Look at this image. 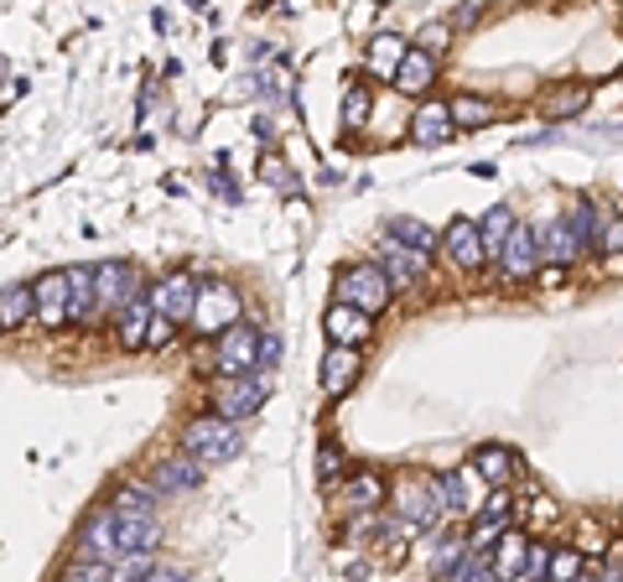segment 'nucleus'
Here are the masks:
<instances>
[{"label": "nucleus", "mask_w": 623, "mask_h": 582, "mask_svg": "<svg viewBox=\"0 0 623 582\" xmlns=\"http://www.w3.org/2000/svg\"><path fill=\"white\" fill-rule=\"evenodd\" d=\"M452 121L463 125V130H478V125L494 121V104L473 100V94H457V100H452Z\"/></svg>", "instance_id": "obj_32"}, {"label": "nucleus", "mask_w": 623, "mask_h": 582, "mask_svg": "<svg viewBox=\"0 0 623 582\" xmlns=\"http://www.w3.org/2000/svg\"><path fill=\"white\" fill-rule=\"evenodd\" d=\"M478 235H484L488 261H494V255H499V250L509 244V235H514V214H509L505 203H494V208H488L484 219H478Z\"/></svg>", "instance_id": "obj_29"}, {"label": "nucleus", "mask_w": 623, "mask_h": 582, "mask_svg": "<svg viewBox=\"0 0 623 582\" xmlns=\"http://www.w3.org/2000/svg\"><path fill=\"white\" fill-rule=\"evenodd\" d=\"M78 562H125V551H120V521L115 510H94V515H83V525H78Z\"/></svg>", "instance_id": "obj_4"}, {"label": "nucleus", "mask_w": 623, "mask_h": 582, "mask_svg": "<svg viewBox=\"0 0 623 582\" xmlns=\"http://www.w3.org/2000/svg\"><path fill=\"white\" fill-rule=\"evenodd\" d=\"M478 21V0H463V11L452 16V26H473Z\"/></svg>", "instance_id": "obj_44"}, {"label": "nucleus", "mask_w": 623, "mask_h": 582, "mask_svg": "<svg viewBox=\"0 0 623 582\" xmlns=\"http://www.w3.org/2000/svg\"><path fill=\"white\" fill-rule=\"evenodd\" d=\"M525 562H530V541L509 530L505 541L494 546V572H499L505 582H520V578H525Z\"/></svg>", "instance_id": "obj_26"}, {"label": "nucleus", "mask_w": 623, "mask_h": 582, "mask_svg": "<svg viewBox=\"0 0 623 582\" xmlns=\"http://www.w3.org/2000/svg\"><path fill=\"white\" fill-rule=\"evenodd\" d=\"M156 500H161V494H156L151 483H120L110 510H115V515H156Z\"/></svg>", "instance_id": "obj_30"}, {"label": "nucleus", "mask_w": 623, "mask_h": 582, "mask_svg": "<svg viewBox=\"0 0 623 582\" xmlns=\"http://www.w3.org/2000/svg\"><path fill=\"white\" fill-rule=\"evenodd\" d=\"M26 318H37V286L5 282V301H0V322H5V333H16Z\"/></svg>", "instance_id": "obj_24"}, {"label": "nucleus", "mask_w": 623, "mask_h": 582, "mask_svg": "<svg viewBox=\"0 0 623 582\" xmlns=\"http://www.w3.org/2000/svg\"><path fill=\"white\" fill-rule=\"evenodd\" d=\"M197 297H203V286H197L188 271H172L167 282H156L151 307H156V318H167V322H193Z\"/></svg>", "instance_id": "obj_9"}, {"label": "nucleus", "mask_w": 623, "mask_h": 582, "mask_svg": "<svg viewBox=\"0 0 623 582\" xmlns=\"http://www.w3.org/2000/svg\"><path fill=\"white\" fill-rule=\"evenodd\" d=\"M442 250H448V261L457 265V271L488 265V244H484V235H478V219H452L448 235H442Z\"/></svg>", "instance_id": "obj_12"}, {"label": "nucleus", "mask_w": 623, "mask_h": 582, "mask_svg": "<svg viewBox=\"0 0 623 582\" xmlns=\"http://www.w3.org/2000/svg\"><path fill=\"white\" fill-rule=\"evenodd\" d=\"M437 494H442V510L452 515H484V473L467 463V468H448V473H437Z\"/></svg>", "instance_id": "obj_6"}, {"label": "nucleus", "mask_w": 623, "mask_h": 582, "mask_svg": "<svg viewBox=\"0 0 623 582\" xmlns=\"http://www.w3.org/2000/svg\"><path fill=\"white\" fill-rule=\"evenodd\" d=\"M353 380H359V349L332 343L328 354H322V390H328V396H343Z\"/></svg>", "instance_id": "obj_20"}, {"label": "nucleus", "mask_w": 623, "mask_h": 582, "mask_svg": "<svg viewBox=\"0 0 623 582\" xmlns=\"http://www.w3.org/2000/svg\"><path fill=\"white\" fill-rule=\"evenodd\" d=\"M395 515L410 525V530H427L442 515V494H437V479H406L395 489Z\"/></svg>", "instance_id": "obj_7"}, {"label": "nucleus", "mask_w": 623, "mask_h": 582, "mask_svg": "<svg viewBox=\"0 0 623 582\" xmlns=\"http://www.w3.org/2000/svg\"><path fill=\"white\" fill-rule=\"evenodd\" d=\"M587 100H592V89H566V94L551 100V115H556V121H571V115H582L587 110Z\"/></svg>", "instance_id": "obj_36"}, {"label": "nucleus", "mask_w": 623, "mask_h": 582, "mask_svg": "<svg viewBox=\"0 0 623 582\" xmlns=\"http://www.w3.org/2000/svg\"><path fill=\"white\" fill-rule=\"evenodd\" d=\"M63 582H115V567L110 562H73L63 572Z\"/></svg>", "instance_id": "obj_37"}, {"label": "nucleus", "mask_w": 623, "mask_h": 582, "mask_svg": "<svg viewBox=\"0 0 623 582\" xmlns=\"http://www.w3.org/2000/svg\"><path fill=\"white\" fill-rule=\"evenodd\" d=\"M385 235H389L395 244H406V250H416V255H431V250H437V235H431L427 224L406 219V214H395V219L385 224Z\"/></svg>", "instance_id": "obj_27"}, {"label": "nucleus", "mask_w": 623, "mask_h": 582, "mask_svg": "<svg viewBox=\"0 0 623 582\" xmlns=\"http://www.w3.org/2000/svg\"><path fill=\"white\" fill-rule=\"evenodd\" d=\"M115 521H120V551H125V557H140V551H151V546L161 541L156 515H115Z\"/></svg>", "instance_id": "obj_22"}, {"label": "nucleus", "mask_w": 623, "mask_h": 582, "mask_svg": "<svg viewBox=\"0 0 623 582\" xmlns=\"http://www.w3.org/2000/svg\"><path fill=\"white\" fill-rule=\"evenodd\" d=\"M73 318V286H68V271H47L37 282V322L42 328H63Z\"/></svg>", "instance_id": "obj_15"}, {"label": "nucleus", "mask_w": 623, "mask_h": 582, "mask_svg": "<svg viewBox=\"0 0 623 582\" xmlns=\"http://www.w3.org/2000/svg\"><path fill=\"white\" fill-rule=\"evenodd\" d=\"M68 286H73V318H89L99 307V271L89 265H68Z\"/></svg>", "instance_id": "obj_31"}, {"label": "nucleus", "mask_w": 623, "mask_h": 582, "mask_svg": "<svg viewBox=\"0 0 623 582\" xmlns=\"http://www.w3.org/2000/svg\"><path fill=\"white\" fill-rule=\"evenodd\" d=\"M182 453H193L203 468L229 463L234 453H239V432H234V422H224L218 411H208V416H193V422L182 426Z\"/></svg>", "instance_id": "obj_1"}, {"label": "nucleus", "mask_w": 623, "mask_h": 582, "mask_svg": "<svg viewBox=\"0 0 623 582\" xmlns=\"http://www.w3.org/2000/svg\"><path fill=\"white\" fill-rule=\"evenodd\" d=\"M431 79H437V58H431V53H421V47H410L406 68L395 73V89H400V94H410V100H421V94L431 89Z\"/></svg>", "instance_id": "obj_23"}, {"label": "nucleus", "mask_w": 623, "mask_h": 582, "mask_svg": "<svg viewBox=\"0 0 623 582\" xmlns=\"http://www.w3.org/2000/svg\"><path fill=\"white\" fill-rule=\"evenodd\" d=\"M317 473H322V483H332L343 473V453H338L332 442H322V453H317Z\"/></svg>", "instance_id": "obj_38"}, {"label": "nucleus", "mask_w": 623, "mask_h": 582, "mask_svg": "<svg viewBox=\"0 0 623 582\" xmlns=\"http://www.w3.org/2000/svg\"><path fill=\"white\" fill-rule=\"evenodd\" d=\"M265 396H271V380H265V375H239V380H218V390H214V411L224 416V422H245V416H254V411L265 406Z\"/></svg>", "instance_id": "obj_5"}, {"label": "nucleus", "mask_w": 623, "mask_h": 582, "mask_svg": "<svg viewBox=\"0 0 623 582\" xmlns=\"http://www.w3.org/2000/svg\"><path fill=\"white\" fill-rule=\"evenodd\" d=\"M172 328H177V322L156 318V322H151V339H146V343H151V349H167V343H172Z\"/></svg>", "instance_id": "obj_40"}, {"label": "nucleus", "mask_w": 623, "mask_h": 582, "mask_svg": "<svg viewBox=\"0 0 623 582\" xmlns=\"http://www.w3.org/2000/svg\"><path fill=\"white\" fill-rule=\"evenodd\" d=\"M260 343L265 333L250 328V322H234L229 333H218L214 339V364L224 380H239V375H254V364H260Z\"/></svg>", "instance_id": "obj_3"}, {"label": "nucleus", "mask_w": 623, "mask_h": 582, "mask_svg": "<svg viewBox=\"0 0 623 582\" xmlns=\"http://www.w3.org/2000/svg\"><path fill=\"white\" fill-rule=\"evenodd\" d=\"M473 468L484 473V483L505 489V483L514 479V453H509V447H499V442H488V447H478V453H473Z\"/></svg>", "instance_id": "obj_25"}, {"label": "nucleus", "mask_w": 623, "mask_h": 582, "mask_svg": "<svg viewBox=\"0 0 623 582\" xmlns=\"http://www.w3.org/2000/svg\"><path fill=\"white\" fill-rule=\"evenodd\" d=\"M136 297H146V292H140L136 265H125V261H104V265H99V312L120 318V312H125Z\"/></svg>", "instance_id": "obj_10"}, {"label": "nucleus", "mask_w": 623, "mask_h": 582, "mask_svg": "<svg viewBox=\"0 0 623 582\" xmlns=\"http://www.w3.org/2000/svg\"><path fill=\"white\" fill-rule=\"evenodd\" d=\"M541 235H535V224H514V235L509 244L499 250V271H505V282H530V276H541Z\"/></svg>", "instance_id": "obj_8"}, {"label": "nucleus", "mask_w": 623, "mask_h": 582, "mask_svg": "<svg viewBox=\"0 0 623 582\" xmlns=\"http://www.w3.org/2000/svg\"><path fill=\"white\" fill-rule=\"evenodd\" d=\"M380 271L389 276L395 297L427 286V255H416V250H406V244H385V250H380Z\"/></svg>", "instance_id": "obj_13"}, {"label": "nucleus", "mask_w": 623, "mask_h": 582, "mask_svg": "<svg viewBox=\"0 0 623 582\" xmlns=\"http://www.w3.org/2000/svg\"><path fill=\"white\" fill-rule=\"evenodd\" d=\"M535 235H541V261L545 265H571V261H582V255H587L582 240H577V229H571V214L545 219Z\"/></svg>", "instance_id": "obj_14"}, {"label": "nucleus", "mask_w": 623, "mask_h": 582, "mask_svg": "<svg viewBox=\"0 0 623 582\" xmlns=\"http://www.w3.org/2000/svg\"><path fill=\"white\" fill-rule=\"evenodd\" d=\"M582 582H592V578H582Z\"/></svg>", "instance_id": "obj_47"}, {"label": "nucleus", "mask_w": 623, "mask_h": 582, "mask_svg": "<svg viewBox=\"0 0 623 582\" xmlns=\"http://www.w3.org/2000/svg\"><path fill=\"white\" fill-rule=\"evenodd\" d=\"M322 328H328V339L343 343V349H359L364 339H374V318L370 312H359V307H349V301H332Z\"/></svg>", "instance_id": "obj_17"}, {"label": "nucleus", "mask_w": 623, "mask_h": 582, "mask_svg": "<svg viewBox=\"0 0 623 582\" xmlns=\"http://www.w3.org/2000/svg\"><path fill=\"white\" fill-rule=\"evenodd\" d=\"M467 582H505V578H499V572H494V567H478V572H473V578H467Z\"/></svg>", "instance_id": "obj_45"}, {"label": "nucleus", "mask_w": 623, "mask_h": 582, "mask_svg": "<svg viewBox=\"0 0 623 582\" xmlns=\"http://www.w3.org/2000/svg\"><path fill=\"white\" fill-rule=\"evenodd\" d=\"M416 141L421 146H437L448 141V136H457V121H452V100H427L421 110H416Z\"/></svg>", "instance_id": "obj_18"}, {"label": "nucleus", "mask_w": 623, "mask_h": 582, "mask_svg": "<svg viewBox=\"0 0 623 582\" xmlns=\"http://www.w3.org/2000/svg\"><path fill=\"white\" fill-rule=\"evenodd\" d=\"M448 42H452V21H427V26H421V37H416V47L431 53V58H442V53H448Z\"/></svg>", "instance_id": "obj_34"}, {"label": "nucleus", "mask_w": 623, "mask_h": 582, "mask_svg": "<svg viewBox=\"0 0 623 582\" xmlns=\"http://www.w3.org/2000/svg\"><path fill=\"white\" fill-rule=\"evenodd\" d=\"M370 121V89L364 83H349V100H343V125L359 130V125Z\"/></svg>", "instance_id": "obj_35"}, {"label": "nucleus", "mask_w": 623, "mask_h": 582, "mask_svg": "<svg viewBox=\"0 0 623 582\" xmlns=\"http://www.w3.org/2000/svg\"><path fill=\"white\" fill-rule=\"evenodd\" d=\"M349 504L353 510H380L385 504V479L374 473V468H359V473H349Z\"/></svg>", "instance_id": "obj_28"}, {"label": "nucleus", "mask_w": 623, "mask_h": 582, "mask_svg": "<svg viewBox=\"0 0 623 582\" xmlns=\"http://www.w3.org/2000/svg\"><path fill=\"white\" fill-rule=\"evenodd\" d=\"M151 322H156V307H151V297H136L125 312L115 318V333H120V343L125 349H140V343L151 339Z\"/></svg>", "instance_id": "obj_21"}, {"label": "nucleus", "mask_w": 623, "mask_h": 582, "mask_svg": "<svg viewBox=\"0 0 623 582\" xmlns=\"http://www.w3.org/2000/svg\"><path fill=\"white\" fill-rule=\"evenodd\" d=\"M140 582H193L188 572H177V567H156L151 578H140Z\"/></svg>", "instance_id": "obj_41"}, {"label": "nucleus", "mask_w": 623, "mask_h": 582, "mask_svg": "<svg viewBox=\"0 0 623 582\" xmlns=\"http://www.w3.org/2000/svg\"><path fill=\"white\" fill-rule=\"evenodd\" d=\"M562 271H566V265H545V271H541V286H556V282H562Z\"/></svg>", "instance_id": "obj_46"}, {"label": "nucleus", "mask_w": 623, "mask_h": 582, "mask_svg": "<svg viewBox=\"0 0 623 582\" xmlns=\"http://www.w3.org/2000/svg\"><path fill=\"white\" fill-rule=\"evenodd\" d=\"M275 360H281V339L265 333V343H260V364H275Z\"/></svg>", "instance_id": "obj_42"}, {"label": "nucleus", "mask_w": 623, "mask_h": 582, "mask_svg": "<svg viewBox=\"0 0 623 582\" xmlns=\"http://www.w3.org/2000/svg\"><path fill=\"white\" fill-rule=\"evenodd\" d=\"M406 58H410V42L380 32V37L370 42V58H364V68H370L374 79H389V83H395V73L406 68Z\"/></svg>", "instance_id": "obj_19"}, {"label": "nucleus", "mask_w": 623, "mask_h": 582, "mask_svg": "<svg viewBox=\"0 0 623 582\" xmlns=\"http://www.w3.org/2000/svg\"><path fill=\"white\" fill-rule=\"evenodd\" d=\"M203 463L193 458V453H172V458H161L151 468V489L156 494H188V489H197L203 483Z\"/></svg>", "instance_id": "obj_16"}, {"label": "nucleus", "mask_w": 623, "mask_h": 582, "mask_svg": "<svg viewBox=\"0 0 623 582\" xmlns=\"http://www.w3.org/2000/svg\"><path fill=\"white\" fill-rule=\"evenodd\" d=\"M551 582H582V551L577 546H562V551H551Z\"/></svg>", "instance_id": "obj_33"}, {"label": "nucleus", "mask_w": 623, "mask_h": 582, "mask_svg": "<svg viewBox=\"0 0 623 582\" xmlns=\"http://www.w3.org/2000/svg\"><path fill=\"white\" fill-rule=\"evenodd\" d=\"M281 182V187H296V182L292 178H286V161H265V182Z\"/></svg>", "instance_id": "obj_43"}, {"label": "nucleus", "mask_w": 623, "mask_h": 582, "mask_svg": "<svg viewBox=\"0 0 623 582\" xmlns=\"http://www.w3.org/2000/svg\"><path fill=\"white\" fill-rule=\"evenodd\" d=\"M234 322H239V297H234V286H203V297H197V312H193V328L197 333H229Z\"/></svg>", "instance_id": "obj_11"}, {"label": "nucleus", "mask_w": 623, "mask_h": 582, "mask_svg": "<svg viewBox=\"0 0 623 582\" xmlns=\"http://www.w3.org/2000/svg\"><path fill=\"white\" fill-rule=\"evenodd\" d=\"M603 255H623V219H608V229H603Z\"/></svg>", "instance_id": "obj_39"}, {"label": "nucleus", "mask_w": 623, "mask_h": 582, "mask_svg": "<svg viewBox=\"0 0 623 582\" xmlns=\"http://www.w3.org/2000/svg\"><path fill=\"white\" fill-rule=\"evenodd\" d=\"M389 297H395V286H389V276L380 271V261H359V265H349V271L338 276V301H349V307L370 312V318L385 312Z\"/></svg>", "instance_id": "obj_2"}]
</instances>
